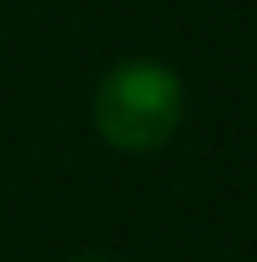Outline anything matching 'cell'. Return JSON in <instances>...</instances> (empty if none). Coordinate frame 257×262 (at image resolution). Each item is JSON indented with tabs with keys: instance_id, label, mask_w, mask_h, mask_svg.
Returning <instances> with one entry per match:
<instances>
[{
	"instance_id": "obj_2",
	"label": "cell",
	"mask_w": 257,
	"mask_h": 262,
	"mask_svg": "<svg viewBox=\"0 0 257 262\" xmlns=\"http://www.w3.org/2000/svg\"><path fill=\"white\" fill-rule=\"evenodd\" d=\"M74 262H110V258H97V253H83V258H74Z\"/></svg>"
},
{
	"instance_id": "obj_1",
	"label": "cell",
	"mask_w": 257,
	"mask_h": 262,
	"mask_svg": "<svg viewBox=\"0 0 257 262\" xmlns=\"http://www.w3.org/2000/svg\"><path fill=\"white\" fill-rule=\"evenodd\" d=\"M184 120V83L161 60H124L115 64L92 97L97 134L129 157L161 152Z\"/></svg>"
}]
</instances>
